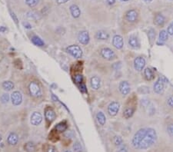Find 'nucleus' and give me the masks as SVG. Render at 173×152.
<instances>
[{
    "label": "nucleus",
    "instance_id": "f3484780",
    "mask_svg": "<svg viewBox=\"0 0 173 152\" xmlns=\"http://www.w3.org/2000/svg\"><path fill=\"white\" fill-rule=\"evenodd\" d=\"M154 91L157 94H161L162 93L163 90H164V82L162 78H159L157 82L155 83L154 84Z\"/></svg>",
    "mask_w": 173,
    "mask_h": 152
},
{
    "label": "nucleus",
    "instance_id": "c756f323",
    "mask_svg": "<svg viewBox=\"0 0 173 152\" xmlns=\"http://www.w3.org/2000/svg\"><path fill=\"white\" fill-rule=\"evenodd\" d=\"M9 99H10V97H9V95H8V93H4V94H2L0 97V101L2 103V104H7L9 101Z\"/></svg>",
    "mask_w": 173,
    "mask_h": 152
},
{
    "label": "nucleus",
    "instance_id": "c9c22d12",
    "mask_svg": "<svg viewBox=\"0 0 173 152\" xmlns=\"http://www.w3.org/2000/svg\"><path fill=\"white\" fill-rule=\"evenodd\" d=\"M27 16L29 19H39V15H38L37 13H34V12H29L27 13Z\"/></svg>",
    "mask_w": 173,
    "mask_h": 152
},
{
    "label": "nucleus",
    "instance_id": "f704fd0d",
    "mask_svg": "<svg viewBox=\"0 0 173 152\" xmlns=\"http://www.w3.org/2000/svg\"><path fill=\"white\" fill-rule=\"evenodd\" d=\"M148 38L150 39L151 42L155 39V31L154 29H151L150 30L148 31Z\"/></svg>",
    "mask_w": 173,
    "mask_h": 152
},
{
    "label": "nucleus",
    "instance_id": "37998d69",
    "mask_svg": "<svg viewBox=\"0 0 173 152\" xmlns=\"http://www.w3.org/2000/svg\"><path fill=\"white\" fill-rule=\"evenodd\" d=\"M10 14H11V16H12V18H13V21H14L15 23H16V24H18V19H17L16 15V14H15L14 13H12V12H10Z\"/></svg>",
    "mask_w": 173,
    "mask_h": 152
},
{
    "label": "nucleus",
    "instance_id": "a878e982",
    "mask_svg": "<svg viewBox=\"0 0 173 152\" xmlns=\"http://www.w3.org/2000/svg\"><path fill=\"white\" fill-rule=\"evenodd\" d=\"M24 148L26 152H35V146L32 142H27L24 146Z\"/></svg>",
    "mask_w": 173,
    "mask_h": 152
},
{
    "label": "nucleus",
    "instance_id": "f8f14e48",
    "mask_svg": "<svg viewBox=\"0 0 173 152\" xmlns=\"http://www.w3.org/2000/svg\"><path fill=\"white\" fill-rule=\"evenodd\" d=\"M112 45L117 49H122L123 47V39L121 35H115L112 39Z\"/></svg>",
    "mask_w": 173,
    "mask_h": 152
},
{
    "label": "nucleus",
    "instance_id": "6ab92c4d",
    "mask_svg": "<svg viewBox=\"0 0 173 152\" xmlns=\"http://www.w3.org/2000/svg\"><path fill=\"white\" fill-rule=\"evenodd\" d=\"M109 38V35L105 31H99L95 34V39L98 40H107Z\"/></svg>",
    "mask_w": 173,
    "mask_h": 152
},
{
    "label": "nucleus",
    "instance_id": "0eeeda50",
    "mask_svg": "<svg viewBox=\"0 0 173 152\" xmlns=\"http://www.w3.org/2000/svg\"><path fill=\"white\" fill-rule=\"evenodd\" d=\"M101 56L106 60H112L115 58V54L111 49L109 48H104L101 50Z\"/></svg>",
    "mask_w": 173,
    "mask_h": 152
},
{
    "label": "nucleus",
    "instance_id": "79ce46f5",
    "mask_svg": "<svg viewBox=\"0 0 173 152\" xmlns=\"http://www.w3.org/2000/svg\"><path fill=\"white\" fill-rule=\"evenodd\" d=\"M47 152H58V151L55 147H53V146H49L47 149Z\"/></svg>",
    "mask_w": 173,
    "mask_h": 152
},
{
    "label": "nucleus",
    "instance_id": "dca6fc26",
    "mask_svg": "<svg viewBox=\"0 0 173 152\" xmlns=\"http://www.w3.org/2000/svg\"><path fill=\"white\" fill-rule=\"evenodd\" d=\"M45 119L47 120L49 122H52L56 119V115L55 111L51 108H47L45 111Z\"/></svg>",
    "mask_w": 173,
    "mask_h": 152
},
{
    "label": "nucleus",
    "instance_id": "72a5a7b5",
    "mask_svg": "<svg viewBox=\"0 0 173 152\" xmlns=\"http://www.w3.org/2000/svg\"><path fill=\"white\" fill-rule=\"evenodd\" d=\"M26 3L29 7H34L39 3V0H25Z\"/></svg>",
    "mask_w": 173,
    "mask_h": 152
},
{
    "label": "nucleus",
    "instance_id": "de8ad7c7",
    "mask_svg": "<svg viewBox=\"0 0 173 152\" xmlns=\"http://www.w3.org/2000/svg\"><path fill=\"white\" fill-rule=\"evenodd\" d=\"M153 1V0H144L145 2H146V3H149V2H151Z\"/></svg>",
    "mask_w": 173,
    "mask_h": 152
},
{
    "label": "nucleus",
    "instance_id": "49530a36",
    "mask_svg": "<svg viewBox=\"0 0 173 152\" xmlns=\"http://www.w3.org/2000/svg\"><path fill=\"white\" fill-rule=\"evenodd\" d=\"M107 2L109 5H113L115 2V0H107Z\"/></svg>",
    "mask_w": 173,
    "mask_h": 152
},
{
    "label": "nucleus",
    "instance_id": "ea45409f",
    "mask_svg": "<svg viewBox=\"0 0 173 152\" xmlns=\"http://www.w3.org/2000/svg\"><path fill=\"white\" fill-rule=\"evenodd\" d=\"M168 105H169L170 107L173 108V95L169 97V99H168Z\"/></svg>",
    "mask_w": 173,
    "mask_h": 152
},
{
    "label": "nucleus",
    "instance_id": "c85d7f7f",
    "mask_svg": "<svg viewBox=\"0 0 173 152\" xmlns=\"http://www.w3.org/2000/svg\"><path fill=\"white\" fill-rule=\"evenodd\" d=\"M56 129L58 132H64L67 129V125L66 122H61L56 125Z\"/></svg>",
    "mask_w": 173,
    "mask_h": 152
},
{
    "label": "nucleus",
    "instance_id": "7c9ffc66",
    "mask_svg": "<svg viewBox=\"0 0 173 152\" xmlns=\"http://www.w3.org/2000/svg\"><path fill=\"white\" fill-rule=\"evenodd\" d=\"M73 149L75 152H83V147L79 142H76L73 144Z\"/></svg>",
    "mask_w": 173,
    "mask_h": 152
},
{
    "label": "nucleus",
    "instance_id": "4c0bfd02",
    "mask_svg": "<svg viewBox=\"0 0 173 152\" xmlns=\"http://www.w3.org/2000/svg\"><path fill=\"white\" fill-rule=\"evenodd\" d=\"M168 33L169 35H173V23H172L168 27Z\"/></svg>",
    "mask_w": 173,
    "mask_h": 152
},
{
    "label": "nucleus",
    "instance_id": "e433bc0d",
    "mask_svg": "<svg viewBox=\"0 0 173 152\" xmlns=\"http://www.w3.org/2000/svg\"><path fill=\"white\" fill-rule=\"evenodd\" d=\"M168 133L169 134V135L173 137V124H171L168 126Z\"/></svg>",
    "mask_w": 173,
    "mask_h": 152
},
{
    "label": "nucleus",
    "instance_id": "f03ea898",
    "mask_svg": "<svg viewBox=\"0 0 173 152\" xmlns=\"http://www.w3.org/2000/svg\"><path fill=\"white\" fill-rule=\"evenodd\" d=\"M147 129L142 128V129L138 130V132L135 134L134 137L132 138V144L133 146V148H136V149H139V145H140L142 139L144 138Z\"/></svg>",
    "mask_w": 173,
    "mask_h": 152
},
{
    "label": "nucleus",
    "instance_id": "6e6552de",
    "mask_svg": "<svg viewBox=\"0 0 173 152\" xmlns=\"http://www.w3.org/2000/svg\"><path fill=\"white\" fill-rule=\"evenodd\" d=\"M119 103L117 101H113V102L110 103L109 107H108V113L111 116H115L119 111Z\"/></svg>",
    "mask_w": 173,
    "mask_h": 152
},
{
    "label": "nucleus",
    "instance_id": "bb28decb",
    "mask_svg": "<svg viewBox=\"0 0 173 152\" xmlns=\"http://www.w3.org/2000/svg\"><path fill=\"white\" fill-rule=\"evenodd\" d=\"M159 42H161V43H164L167 41L168 39V32L165 30H162L159 32Z\"/></svg>",
    "mask_w": 173,
    "mask_h": 152
},
{
    "label": "nucleus",
    "instance_id": "473e14b6",
    "mask_svg": "<svg viewBox=\"0 0 173 152\" xmlns=\"http://www.w3.org/2000/svg\"><path fill=\"white\" fill-rule=\"evenodd\" d=\"M113 142L116 146H120L122 144L123 141H122V138L120 136H115L113 139Z\"/></svg>",
    "mask_w": 173,
    "mask_h": 152
},
{
    "label": "nucleus",
    "instance_id": "b1692460",
    "mask_svg": "<svg viewBox=\"0 0 173 152\" xmlns=\"http://www.w3.org/2000/svg\"><path fill=\"white\" fill-rule=\"evenodd\" d=\"M32 42L34 45H37V46H43L45 45V42L37 35H34L32 37Z\"/></svg>",
    "mask_w": 173,
    "mask_h": 152
},
{
    "label": "nucleus",
    "instance_id": "a18cd8bd",
    "mask_svg": "<svg viewBox=\"0 0 173 152\" xmlns=\"http://www.w3.org/2000/svg\"><path fill=\"white\" fill-rule=\"evenodd\" d=\"M6 28L5 26H0V32H6Z\"/></svg>",
    "mask_w": 173,
    "mask_h": 152
},
{
    "label": "nucleus",
    "instance_id": "2eb2a0df",
    "mask_svg": "<svg viewBox=\"0 0 173 152\" xmlns=\"http://www.w3.org/2000/svg\"><path fill=\"white\" fill-rule=\"evenodd\" d=\"M90 85L92 89L94 90H98L101 87V80L99 77L97 76H93L90 79Z\"/></svg>",
    "mask_w": 173,
    "mask_h": 152
},
{
    "label": "nucleus",
    "instance_id": "393cba45",
    "mask_svg": "<svg viewBox=\"0 0 173 152\" xmlns=\"http://www.w3.org/2000/svg\"><path fill=\"white\" fill-rule=\"evenodd\" d=\"M144 75H145V78H146L148 81L153 80L155 77L154 73H153V71H152L150 68H147L145 69Z\"/></svg>",
    "mask_w": 173,
    "mask_h": 152
},
{
    "label": "nucleus",
    "instance_id": "c03bdc74",
    "mask_svg": "<svg viewBox=\"0 0 173 152\" xmlns=\"http://www.w3.org/2000/svg\"><path fill=\"white\" fill-rule=\"evenodd\" d=\"M68 1H69V0H56V2H57L59 5H60L63 4V3H66V2H67Z\"/></svg>",
    "mask_w": 173,
    "mask_h": 152
},
{
    "label": "nucleus",
    "instance_id": "58836bf2",
    "mask_svg": "<svg viewBox=\"0 0 173 152\" xmlns=\"http://www.w3.org/2000/svg\"><path fill=\"white\" fill-rule=\"evenodd\" d=\"M23 25L25 27L26 29H31L32 28V26L31 25V24L28 22H23Z\"/></svg>",
    "mask_w": 173,
    "mask_h": 152
},
{
    "label": "nucleus",
    "instance_id": "7ed1b4c3",
    "mask_svg": "<svg viewBox=\"0 0 173 152\" xmlns=\"http://www.w3.org/2000/svg\"><path fill=\"white\" fill-rule=\"evenodd\" d=\"M66 51L75 58H80L83 56V50L77 45H69L66 48Z\"/></svg>",
    "mask_w": 173,
    "mask_h": 152
},
{
    "label": "nucleus",
    "instance_id": "39448f33",
    "mask_svg": "<svg viewBox=\"0 0 173 152\" xmlns=\"http://www.w3.org/2000/svg\"><path fill=\"white\" fill-rule=\"evenodd\" d=\"M12 104L15 106H19L23 102V95L19 91H15L11 94L10 96Z\"/></svg>",
    "mask_w": 173,
    "mask_h": 152
},
{
    "label": "nucleus",
    "instance_id": "f257e3e1",
    "mask_svg": "<svg viewBox=\"0 0 173 152\" xmlns=\"http://www.w3.org/2000/svg\"><path fill=\"white\" fill-rule=\"evenodd\" d=\"M157 140V133L153 128H148L144 138L142 139L139 145V149L146 150L153 145Z\"/></svg>",
    "mask_w": 173,
    "mask_h": 152
},
{
    "label": "nucleus",
    "instance_id": "8fccbe9b",
    "mask_svg": "<svg viewBox=\"0 0 173 152\" xmlns=\"http://www.w3.org/2000/svg\"><path fill=\"white\" fill-rule=\"evenodd\" d=\"M2 135H1V134H0V142H1V141H2Z\"/></svg>",
    "mask_w": 173,
    "mask_h": 152
},
{
    "label": "nucleus",
    "instance_id": "ddd939ff",
    "mask_svg": "<svg viewBox=\"0 0 173 152\" xmlns=\"http://www.w3.org/2000/svg\"><path fill=\"white\" fill-rule=\"evenodd\" d=\"M7 142L11 146H16L19 142V137L15 132H11L8 135Z\"/></svg>",
    "mask_w": 173,
    "mask_h": 152
},
{
    "label": "nucleus",
    "instance_id": "412c9836",
    "mask_svg": "<svg viewBox=\"0 0 173 152\" xmlns=\"http://www.w3.org/2000/svg\"><path fill=\"white\" fill-rule=\"evenodd\" d=\"M129 46H131L133 49H137V48L139 47V42H138V40L137 38L134 37V36H132L129 39Z\"/></svg>",
    "mask_w": 173,
    "mask_h": 152
},
{
    "label": "nucleus",
    "instance_id": "1a4fd4ad",
    "mask_svg": "<svg viewBox=\"0 0 173 152\" xmlns=\"http://www.w3.org/2000/svg\"><path fill=\"white\" fill-rule=\"evenodd\" d=\"M78 40L81 44L84 45H86L89 44L90 41V37H89V34L87 31H82L78 33Z\"/></svg>",
    "mask_w": 173,
    "mask_h": 152
},
{
    "label": "nucleus",
    "instance_id": "a19ab883",
    "mask_svg": "<svg viewBox=\"0 0 173 152\" xmlns=\"http://www.w3.org/2000/svg\"><path fill=\"white\" fill-rule=\"evenodd\" d=\"M80 91H82V92H83V93L87 92V89H86V87H85V84H83V83L81 84V85H80Z\"/></svg>",
    "mask_w": 173,
    "mask_h": 152
},
{
    "label": "nucleus",
    "instance_id": "9b49d317",
    "mask_svg": "<svg viewBox=\"0 0 173 152\" xmlns=\"http://www.w3.org/2000/svg\"><path fill=\"white\" fill-rule=\"evenodd\" d=\"M119 91L122 95H129V93L130 92V90H131L129 83L127 81H122V82H120L119 85Z\"/></svg>",
    "mask_w": 173,
    "mask_h": 152
},
{
    "label": "nucleus",
    "instance_id": "2f4dec72",
    "mask_svg": "<svg viewBox=\"0 0 173 152\" xmlns=\"http://www.w3.org/2000/svg\"><path fill=\"white\" fill-rule=\"evenodd\" d=\"M74 80H75V82L76 83V84H82L83 82V75L78 74L76 75H75Z\"/></svg>",
    "mask_w": 173,
    "mask_h": 152
},
{
    "label": "nucleus",
    "instance_id": "20e7f679",
    "mask_svg": "<svg viewBox=\"0 0 173 152\" xmlns=\"http://www.w3.org/2000/svg\"><path fill=\"white\" fill-rule=\"evenodd\" d=\"M30 95L35 98H40L42 96V89L36 82H32L29 85Z\"/></svg>",
    "mask_w": 173,
    "mask_h": 152
},
{
    "label": "nucleus",
    "instance_id": "5701e85b",
    "mask_svg": "<svg viewBox=\"0 0 173 152\" xmlns=\"http://www.w3.org/2000/svg\"><path fill=\"white\" fill-rule=\"evenodd\" d=\"M2 88L5 91H12L14 89V84L13 82H10V81H6L2 83Z\"/></svg>",
    "mask_w": 173,
    "mask_h": 152
},
{
    "label": "nucleus",
    "instance_id": "4be33fe9",
    "mask_svg": "<svg viewBox=\"0 0 173 152\" xmlns=\"http://www.w3.org/2000/svg\"><path fill=\"white\" fill-rule=\"evenodd\" d=\"M154 23H155L157 25L162 26V25H164V23H165V17L163 16L162 14L156 15L155 17Z\"/></svg>",
    "mask_w": 173,
    "mask_h": 152
},
{
    "label": "nucleus",
    "instance_id": "cd10ccee",
    "mask_svg": "<svg viewBox=\"0 0 173 152\" xmlns=\"http://www.w3.org/2000/svg\"><path fill=\"white\" fill-rule=\"evenodd\" d=\"M134 113V109L132 108H126L123 112V116L126 119H128L129 118H131L132 116Z\"/></svg>",
    "mask_w": 173,
    "mask_h": 152
},
{
    "label": "nucleus",
    "instance_id": "aec40b11",
    "mask_svg": "<svg viewBox=\"0 0 173 152\" xmlns=\"http://www.w3.org/2000/svg\"><path fill=\"white\" fill-rule=\"evenodd\" d=\"M96 119H97V121H98V123H99L100 125L102 126L105 125V122H106V118H105V115H104L103 112L99 111V112L97 113Z\"/></svg>",
    "mask_w": 173,
    "mask_h": 152
},
{
    "label": "nucleus",
    "instance_id": "09e8293b",
    "mask_svg": "<svg viewBox=\"0 0 173 152\" xmlns=\"http://www.w3.org/2000/svg\"><path fill=\"white\" fill-rule=\"evenodd\" d=\"M120 1H122V2H128L129 0H120Z\"/></svg>",
    "mask_w": 173,
    "mask_h": 152
},
{
    "label": "nucleus",
    "instance_id": "a211bd4d",
    "mask_svg": "<svg viewBox=\"0 0 173 152\" xmlns=\"http://www.w3.org/2000/svg\"><path fill=\"white\" fill-rule=\"evenodd\" d=\"M69 9H70V13L72 14V17L75 18V19H77L78 17L80 16L81 15V11L80 8H78V6L77 5H72L70 7H69Z\"/></svg>",
    "mask_w": 173,
    "mask_h": 152
},
{
    "label": "nucleus",
    "instance_id": "4468645a",
    "mask_svg": "<svg viewBox=\"0 0 173 152\" xmlns=\"http://www.w3.org/2000/svg\"><path fill=\"white\" fill-rule=\"evenodd\" d=\"M137 18H138V13L134 9L128 11L126 15V20L129 22V23H134V22H136L137 20Z\"/></svg>",
    "mask_w": 173,
    "mask_h": 152
},
{
    "label": "nucleus",
    "instance_id": "9d476101",
    "mask_svg": "<svg viewBox=\"0 0 173 152\" xmlns=\"http://www.w3.org/2000/svg\"><path fill=\"white\" fill-rule=\"evenodd\" d=\"M145 65V60L144 58L137 57L134 60V68L137 72H141Z\"/></svg>",
    "mask_w": 173,
    "mask_h": 152
},
{
    "label": "nucleus",
    "instance_id": "423d86ee",
    "mask_svg": "<svg viewBox=\"0 0 173 152\" xmlns=\"http://www.w3.org/2000/svg\"><path fill=\"white\" fill-rule=\"evenodd\" d=\"M42 121V115L39 111H34L30 117V123L34 126H38Z\"/></svg>",
    "mask_w": 173,
    "mask_h": 152
},
{
    "label": "nucleus",
    "instance_id": "3c124183",
    "mask_svg": "<svg viewBox=\"0 0 173 152\" xmlns=\"http://www.w3.org/2000/svg\"><path fill=\"white\" fill-rule=\"evenodd\" d=\"M64 152H72V151H69V150H66V151H65Z\"/></svg>",
    "mask_w": 173,
    "mask_h": 152
}]
</instances>
